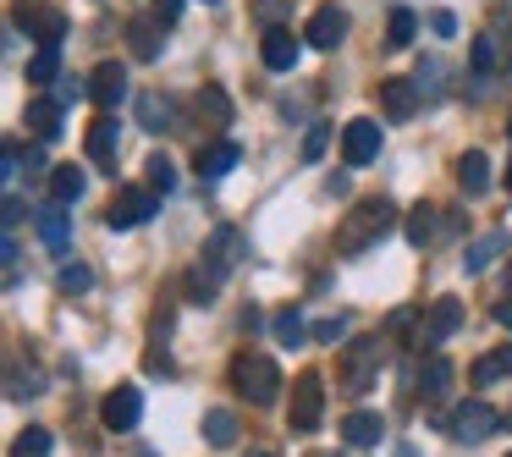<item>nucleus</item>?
<instances>
[{"mask_svg":"<svg viewBox=\"0 0 512 457\" xmlns=\"http://www.w3.org/2000/svg\"><path fill=\"white\" fill-rule=\"evenodd\" d=\"M232 386L243 391L254 408H270V402L281 397V369H276V358H265V353H237V358H232Z\"/></svg>","mask_w":512,"mask_h":457,"instance_id":"f03ea898","label":"nucleus"},{"mask_svg":"<svg viewBox=\"0 0 512 457\" xmlns=\"http://www.w3.org/2000/svg\"><path fill=\"white\" fill-rule=\"evenodd\" d=\"M23 215H28V204L17 199V193H6V232H12V226L23 221Z\"/></svg>","mask_w":512,"mask_h":457,"instance_id":"a18cd8bd","label":"nucleus"},{"mask_svg":"<svg viewBox=\"0 0 512 457\" xmlns=\"http://www.w3.org/2000/svg\"><path fill=\"white\" fill-rule=\"evenodd\" d=\"M155 210H160L155 188H122L111 204H105V226H111V232H133V226H144Z\"/></svg>","mask_w":512,"mask_h":457,"instance_id":"20e7f679","label":"nucleus"},{"mask_svg":"<svg viewBox=\"0 0 512 457\" xmlns=\"http://www.w3.org/2000/svg\"><path fill=\"white\" fill-rule=\"evenodd\" d=\"M259 56H265L270 72H292V67H298V39H292V28H270L265 45H259Z\"/></svg>","mask_w":512,"mask_h":457,"instance_id":"6ab92c4d","label":"nucleus"},{"mask_svg":"<svg viewBox=\"0 0 512 457\" xmlns=\"http://www.w3.org/2000/svg\"><path fill=\"white\" fill-rule=\"evenodd\" d=\"M61 292H89L94 287V276H89V270H83V265H61Z\"/></svg>","mask_w":512,"mask_h":457,"instance_id":"a19ab883","label":"nucleus"},{"mask_svg":"<svg viewBox=\"0 0 512 457\" xmlns=\"http://www.w3.org/2000/svg\"><path fill=\"white\" fill-rule=\"evenodd\" d=\"M419 391H424L430 402H441L446 391H452V364H446L441 353H435V358H424V369H419Z\"/></svg>","mask_w":512,"mask_h":457,"instance_id":"bb28decb","label":"nucleus"},{"mask_svg":"<svg viewBox=\"0 0 512 457\" xmlns=\"http://www.w3.org/2000/svg\"><path fill=\"white\" fill-rule=\"evenodd\" d=\"M320 413H325V386H320L314 369H303L298 386H292V430H298V435L320 430Z\"/></svg>","mask_w":512,"mask_h":457,"instance_id":"423d86ee","label":"nucleus"},{"mask_svg":"<svg viewBox=\"0 0 512 457\" xmlns=\"http://www.w3.org/2000/svg\"><path fill=\"white\" fill-rule=\"evenodd\" d=\"M204 441L221 446V452H226V446L237 441V419H232L226 408H210V413H204Z\"/></svg>","mask_w":512,"mask_h":457,"instance_id":"c756f323","label":"nucleus"},{"mask_svg":"<svg viewBox=\"0 0 512 457\" xmlns=\"http://www.w3.org/2000/svg\"><path fill=\"white\" fill-rule=\"evenodd\" d=\"M380 111H386L391 122H408V116L419 111V83H408V78H380Z\"/></svg>","mask_w":512,"mask_h":457,"instance_id":"2eb2a0df","label":"nucleus"},{"mask_svg":"<svg viewBox=\"0 0 512 457\" xmlns=\"http://www.w3.org/2000/svg\"><path fill=\"white\" fill-rule=\"evenodd\" d=\"M342 435L353 446H375L380 435H386V419H380V413H369V408H358V413H347V419H342Z\"/></svg>","mask_w":512,"mask_h":457,"instance_id":"4be33fe9","label":"nucleus"},{"mask_svg":"<svg viewBox=\"0 0 512 457\" xmlns=\"http://www.w3.org/2000/svg\"><path fill=\"white\" fill-rule=\"evenodd\" d=\"M276 342H281V347H298V342H303V320H298V309H281V314H276Z\"/></svg>","mask_w":512,"mask_h":457,"instance_id":"4c0bfd02","label":"nucleus"},{"mask_svg":"<svg viewBox=\"0 0 512 457\" xmlns=\"http://www.w3.org/2000/svg\"><path fill=\"white\" fill-rule=\"evenodd\" d=\"M303 39H309L314 50H336L347 39V12L342 6H320V12L309 17V28H303Z\"/></svg>","mask_w":512,"mask_h":457,"instance_id":"f8f14e48","label":"nucleus"},{"mask_svg":"<svg viewBox=\"0 0 512 457\" xmlns=\"http://www.w3.org/2000/svg\"><path fill=\"white\" fill-rule=\"evenodd\" d=\"M507 138H512V116H507Z\"/></svg>","mask_w":512,"mask_h":457,"instance_id":"603ef678","label":"nucleus"},{"mask_svg":"<svg viewBox=\"0 0 512 457\" xmlns=\"http://www.w3.org/2000/svg\"><path fill=\"white\" fill-rule=\"evenodd\" d=\"M237 160H243V149H237L232 138H215V144L199 149V177H204V182H221L226 171L237 166Z\"/></svg>","mask_w":512,"mask_h":457,"instance_id":"a211bd4d","label":"nucleus"},{"mask_svg":"<svg viewBox=\"0 0 512 457\" xmlns=\"http://www.w3.org/2000/svg\"><path fill=\"white\" fill-rule=\"evenodd\" d=\"M287 12H292V0H259V6H254V17L265 23V34H270V28H276Z\"/></svg>","mask_w":512,"mask_h":457,"instance_id":"ea45409f","label":"nucleus"},{"mask_svg":"<svg viewBox=\"0 0 512 457\" xmlns=\"http://www.w3.org/2000/svg\"><path fill=\"white\" fill-rule=\"evenodd\" d=\"M144 171H149V188H155V193H171V188H177V166H171L166 155H155Z\"/></svg>","mask_w":512,"mask_h":457,"instance_id":"e433bc0d","label":"nucleus"},{"mask_svg":"<svg viewBox=\"0 0 512 457\" xmlns=\"http://www.w3.org/2000/svg\"><path fill=\"white\" fill-rule=\"evenodd\" d=\"M215 292H221V276L204 270V265H193L188 270V303H215Z\"/></svg>","mask_w":512,"mask_h":457,"instance_id":"f704fd0d","label":"nucleus"},{"mask_svg":"<svg viewBox=\"0 0 512 457\" xmlns=\"http://www.w3.org/2000/svg\"><path fill=\"white\" fill-rule=\"evenodd\" d=\"M507 457H512V452H507Z\"/></svg>","mask_w":512,"mask_h":457,"instance_id":"5fc2aeb1","label":"nucleus"},{"mask_svg":"<svg viewBox=\"0 0 512 457\" xmlns=\"http://www.w3.org/2000/svg\"><path fill=\"white\" fill-rule=\"evenodd\" d=\"M237 254H243V237L232 232V226H215V237H210V248L199 254V265L204 270H215V276H232V265H237Z\"/></svg>","mask_w":512,"mask_h":457,"instance_id":"ddd939ff","label":"nucleus"},{"mask_svg":"<svg viewBox=\"0 0 512 457\" xmlns=\"http://www.w3.org/2000/svg\"><path fill=\"white\" fill-rule=\"evenodd\" d=\"M12 23H17V28H28V34H34L39 45H61V34H67V17L50 12V6H17Z\"/></svg>","mask_w":512,"mask_h":457,"instance_id":"9b49d317","label":"nucleus"},{"mask_svg":"<svg viewBox=\"0 0 512 457\" xmlns=\"http://www.w3.org/2000/svg\"><path fill=\"white\" fill-rule=\"evenodd\" d=\"M457 182H463V193H468V199H479V193L490 188V160L479 155V149H468V155L457 160Z\"/></svg>","mask_w":512,"mask_h":457,"instance_id":"393cba45","label":"nucleus"},{"mask_svg":"<svg viewBox=\"0 0 512 457\" xmlns=\"http://www.w3.org/2000/svg\"><path fill=\"white\" fill-rule=\"evenodd\" d=\"M127 50H133L138 61H160V50H166L160 17H133V23H127Z\"/></svg>","mask_w":512,"mask_h":457,"instance_id":"dca6fc26","label":"nucleus"},{"mask_svg":"<svg viewBox=\"0 0 512 457\" xmlns=\"http://www.w3.org/2000/svg\"><path fill=\"white\" fill-rule=\"evenodd\" d=\"M507 375H512V347H496V353H485L474 369H468L474 386H496V380H507Z\"/></svg>","mask_w":512,"mask_h":457,"instance_id":"cd10ccee","label":"nucleus"},{"mask_svg":"<svg viewBox=\"0 0 512 457\" xmlns=\"http://www.w3.org/2000/svg\"><path fill=\"white\" fill-rule=\"evenodd\" d=\"M83 188H89V182H83L78 166H56V171H50V204H61V210H67V204H78Z\"/></svg>","mask_w":512,"mask_h":457,"instance_id":"5701e85b","label":"nucleus"},{"mask_svg":"<svg viewBox=\"0 0 512 457\" xmlns=\"http://www.w3.org/2000/svg\"><path fill=\"white\" fill-rule=\"evenodd\" d=\"M39 237H45V248H56V254H67V243H72V215L61 210V204H50V210H39Z\"/></svg>","mask_w":512,"mask_h":457,"instance_id":"412c9836","label":"nucleus"},{"mask_svg":"<svg viewBox=\"0 0 512 457\" xmlns=\"http://www.w3.org/2000/svg\"><path fill=\"white\" fill-rule=\"evenodd\" d=\"M61 116H67V111H61L56 100H28V111H23V127L39 138V144H50V138L61 133Z\"/></svg>","mask_w":512,"mask_h":457,"instance_id":"aec40b11","label":"nucleus"},{"mask_svg":"<svg viewBox=\"0 0 512 457\" xmlns=\"http://www.w3.org/2000/svg\"><path fill=\"white\" fill-rule=\"evenodd\" d=\"M89 100L100 105L105 116L127 100V67H122V61H100V67L89 72Z\"/></svg>","mask_w":512,"mask_h":457,"instance_id":"0eeeda50","label":"nucleus"},{"mask_svg":"<svg viewBox=\"0 0 512 457\" xmlns=\"http://www.w3.org/2000/svg\"><path fill=\"white\" fill-rule=\"evenodd\" d=\"M391 226H397V210H391L386 199H358L353 210L342 215V226H336V254H342V259L369 254Z\"/></svg>","mask_w":512,"mask_h":457,"instance_id":"f257e3e1","label":"nucleus"},{"mask_svg":"<svg viewBox=\"0 0 512 457\" xmlns=\"http://www.w3.org/2000/svg\"><path fill=\"white\" fill-rule=\"evenodd\" d=\"M116 155H122V127H116V116H100V122L89 127V160L116 177Z\"/></svg>","mask_w":512,"mask_h":457,"instance_id":"4468645a","label":"nucleus"},{"mask_svg":"<svg viewBox=\"0 0 512 457\" xmlns=\"http://www.w3.org/2000/svg\"><path fill=\"white\" fill-rule=\"evenodd\" d=\"M496 254H507V232H490V237H479V243H468L463 270H468V276H485L490 259H496Z\"/></svg>","mask_w":512,"mask_h":457,"instance_id":"b1692460","label":"nucleus"},{"mask_svg":"<svg viewBox=\"0 0 512 457\" xmlns=\"http://www.w3.org/2000/svg\"><path fill=\"white\" fill-rule=\"evenodd\" d=\"M446 430H452V441H463V446H479V441H490V435L501 430V413L490 408V402H463V408L446 419Z\"/></svg>","mask_w":512,"mask_h":457,"instance_id":"39448f33","label":"nucleus"},{"mask_svg":"<svg viewBox=\"0 0 512 457\" xmlns=\"http://www.w3.org/2000/svg\"><path fill=\"white\" fill-rule=\"evenodd\" d=\"M100 419H105V430H133V424L144 419V391H138V386H116L111 397L100 402Z\"/></svg>","mask_w":512,"mask_h":457,"instance_id":"1a4fd4ad","label":"nucleus"},{"mask_svg":"<svg viewBox=\"0 0 512 457\" xmlns=\"http://www.w3.org/2000/svg\"><path fill=\"white\" fill-rule=\"evenodd\" d=\"M138 127H149V133H182V105L171 94H138Z\"/></svg>","mask_w":512,"mask_h":457,"instance_id":"9d476101","label":"nucleus"},{"mask_svg":"<svg viewBox=\"0 0 512 457\" xmlns=\"http://www.w3.org/2000/svg\"><path fill=\"white\" fill-rule=\"evenodd\" d=\"M430 28H435L441 39H452V34H457V17H452V12H435V17H430Z\"/></svg>","mask_w":512,"mask_h":457,"instance_id":"49530a36","label":"nucleus"},{"mask_svg":"<svg viewBox=\"0 0 512 457\" xmlns=\"http://www.w3.org/2000/svg\"><path fill=\"white\" fill-rule=\"evenodd\" d=\"M501 182H507V193H512V160H507V177H501Z\"/></svg>","mask_w":512,"mask_h":457,"instance_id":"8fccbe9b","label":"nucleus"},{"mask_svg":"<svg viewBox=\"0 0 512 457\" xmlns=\"http://www.w3.org/2000/svg\"><path fill=\"white\" fill-rule=\"evenodd\" d=\"M39 386H45V380L34 375V369H12V375H6V397H39Z\"/></svg>","mask_w":512,"mask_h":457,"instance_id":"c9c22d12","label":"nucleus"},{"mask_svg":"<svg viewBox=\"0 0 512 457\" xmlns=\"http://www.w3.org/2000/svg\"><path fill=\"white\" fill-rule=\"evenodd\" d=\"M468 67H474V78H479V83L496 78L501 56H496V39H490V34H479V39H474V50H468Z\"/></svg>","mask_w":512,"mask_h":457,"instance_id":"c85d7f7f","label":"nucleus"},{"mask_svg":"<svg viewBox=\"0 0 512 457\" xmlns=\"http://www.w3.org/2000/svg\"><path fill=\"white\" fill-rule=\"evenodd\" d=\"M210 6H215V0H210Z\"/></svg>","mask_w":512,"mask_h":457,"instance_id":"864d4df0","label":"nucleus"},{"mask_svg":"<svg viewBox=\"0 0 512 457\" xmlns=\"http://www.w3.org/2000/svg\"><path fill=\"white\" fill-rule=\"evenodd\" d=\"M83 94H89V83H83V78H61V83H56V94H50V100H56L61 111H67V105H78Z\"/></svg>","mask_w":512,"mask_h":457,"instance_id":"58836bf2","label":"nucleus"},{"mask_svg":"<svg viewBox=\"0 0 512 457\" xmlns=\"http://www.w3.org/2000/svg\"><path fill=\"white\" fill-rule=\"evenodd\" d=\"M23 149H17V144H6V155H0V177H6V182H17V171H23Z\"/></svg>","mask_w":512,"mask_h":457,"instance_id":"37998d69","label":"nucleus"},{"mask_svg":"<svg viewBox=\"0 0 512 457\" xmlns=\"http://www.w3.org/2000/svg\"><path fill=\"white\" fill-rule=\"evenodd\" d=\"M413 34H419V17H413L408 6H397V12H391V23H386V45L391 50H408Z\"/></svg>","mask_w":512,"mask_h":457,"instance_id":"473e14b6","label":"nucleus"},{"mask_svg":"<svg viewBox=\"0 0 512 457\" xmlns=\"http://www.w3.org/2000/svg\"><path fill=\"white\" fill-rule=\"evenodd\" d=\"M375 155H380V122L353 116V122L342 127V160H347V166H369Z\"/></svg>","mask_w":512,"mask_h":457,"instance_id":"6e6552de","label":"nucleus"},{"mask_svg":"<svg viewBox=\"0 0 512 457\" xmlns=\"http://www.w3.org/2000/svg\"><path fill=\"white\" fill-rule=\"evenodd\" d=\"M507 298H512V270H507Z\"/></svg>","mask_w":512,"mask_h":457,"instance_id":"3c124183","label":"nucleus"},{"mask_svg":"<svg viewBox=\"0 0 512 457\" xmlns=\"http://www.w3.org/2000/svg\"><path fill=\"white\" fill-rule=\"evenodd\" d=\"M61 45H39L34 61H28V83H61Z\"/></svg>","mask_w":512,"mask_h":457,"instance_id":"2f4dec72","label":"nucleus"},{"mask_svg":"<svg viewBox=\"0 0 512 457\" xmlns=\"http://www.w3.org/2000/svg\"><path fill=\"white\" fill-rule=\"evenodd\" d=\"M496 320H501V325H507V331H512V298H501V303H496Z\"/></svg>","mask_w":512,"mask_h":457,"instance_id":"09e8293b","label":"nucleus"},{"mask_svg":"<svg viewBox=\"0 0 512 457\" xmlns=\"http://www.w3.org/2000/svg\"><path fill=\"white\" fill-rule=\"evenodd\" d=\"M457 325H463V303L435 298L430 314H424V342H446V336H457Z\"/></svg>","mask_w":512,"mask_h":457,"instance_id":"f3484780","label":"nucleus"},{"mask_svg":"<svg viewBox=\"0 0 512 457\" xmlns=\"http://www.w3.org/2000/svg\"><path fill=\"white\" fill-rule=\"evenodd\" d=\"M193 105H199V116L215 127V133H221V127H232V100H226V89L204 83V89H199V100H193Z\"/></svg>","mask_w":512,"mask_h":457,"instance_id":"a878e982","label":"nucleus"},{"mask_svg":"<svg viewBox=\"0 0 512 457\" xmlns=\"http://www.w3.org/2000/svg\"><path fill=\"white\" fill-rule=\"evenodd\" d=\"M342 331H347L342 314H336V320H320V325H314V342H342Z\"/></svg>","mask_w":512,"mask_h":457,"instance_id":"c03bdc74","label":"nucleus"},{"mask_svg":"<svg viewBox=\"0 0 512 457\" xmlns=\"http://www.w3.org/2000/svg\"><path fill=\"white\" fill-rule=\"evenodd\" d=\"M50 446H56V435H50L45 424H28V430L12 441V457H50Z\"/></svg>","mask_w":512,"mask_h":457,"instance_id":"7c9ffc66","label":"nucleus"},{"mask_svg":"<svg viewBox=\"0 0 512 457\" xmlns=\"http://www.w3.org/2000/svg\"><path fill=\"white\" fill-rule=\"evenodd\" d=\"M435 215H441V210H430V204H419V210L408 215V243L413 248H430L435 243Z\"/></svg>","mask_w":512,"mask_h":457,"instance_id":"72a5a7b5","label":"nucleus"},{"mask_svg":"<svg viewBox=\"0 0 512 457\" xmlns=\"http://www.w3.org/2000/svg\"><path fill=\"white\" fill-rule=\"evenodd\" d=\"M380 364H386V342L380 336H358V342L342 347V386L353 391H369L380 380Z\"/></svg>","mask_w":512,"mask_h":457,"instance_id":"7ed1b4c3","label":"nucleus"},{"mask_svg":"<svg viewBox=\"0 0 512 457\" xmlns=\"http://www.w3.org/2000/svg\"><path fill=\"white\" fill-rule=\"evenodd\" d=\"M182 17V0H160V23H177Z\"/></svg>","mask_w":512,"mask_h":457,"instance_id":"de8ad7c7","label":"nucleus"},{"mask_svg":"<svg viewBox=\"0 0 512 457\" xmlns=\"http://www.w3.org/2000/svg\"><path fill=\"white\" fill-rule=\"evenodd\" d=\"M325 144H331V127L314 122V127H309V138H303V160H320V155H325Z\"/></svg>","mask_w":512,"mask_h":457,"instance_id":"79ce46f5","label":"nucleus"}]
</instances>
